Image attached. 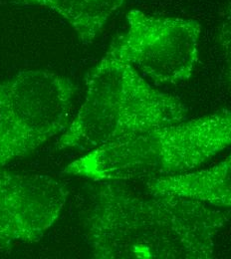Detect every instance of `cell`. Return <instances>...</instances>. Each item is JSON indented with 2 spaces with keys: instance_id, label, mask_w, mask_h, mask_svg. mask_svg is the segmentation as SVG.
I'll return each mask as SVG.
<instances>
[{
  "instance_id": "6da1fadb",
  "label": "cell",
  "mask_w": 231,
  "mask_h": 259,
  "mask_svg": "<svg viewBox=\"0 0 231 259\" xmlns=\"http://www.w3.org/2000/svg\"><path fill=\"white\" fill-rule=\"evenodd\" d=\"M230 220V209L177 195L143 197L104 183L85 229L95 258L208 259Z\"/></svg>"
},
{
  "instance_id": "7a4b0ae2",
  "label": "cell",
  "mask_w": 231,
  "mask_h": 259,
  "mask_svg": "<svg viewBox=\"0 0 231 259\" xmlns=\"http://www.w3.org/2000/svg\"><path fill=\"white\" fill-rule=\"evenodd\" d=\"M231 146V111L149 130L103 145L64 172L96 182L153 180L181 175Z\"/></svg>"
},
{
  "instance_id": "3957f363",
  "label": "cell",
  "mask_w": 231,
  "mask_h": 259,
  "mask_svg": "<svg viewBox=\"0 0 231 259\" xmlns=\"http://www.w3.org/2000/svg\"><path fill=\"white\" fill-rule=\"evenodd\" d=\"M182 102L154 89L135 68L107 55L86 78V97L59 149L93 150L133 135L183 122Z\"/></svg>"
},
{
  "instance_id": "277c9868",
  "label": "cell",
  "mask_w": 231,
  "mask_h": 259,
  "mask_svg": "<svg viewBox=\"0 0 231 259\" xmlns=\"http://www.w3.org/2000/svg\"><path fill=\"white\" fill-rule=\"evenodd\" d=\"M75 89L71 79L40 69L0 83V168L65 132Z\"/></svg>"
},
{
  "instance_id": "5b68a950",
  "label": "cell",
  "mask_w": 231,
  "mask_h": 259,
  "mask_svg": "<svg viewBox=\"0 0 231 259\" xmlns=\"http://www.w3.org/2000/svg\"><path fill=\"white\" fill-rule=\"evenodd\" d=\"M127 20V32L113 42L107 56L138 69L157 84H177L191 78L198 62V21L135 9Z\"/></svg>"
},
{
  "instance_id": "8992f818",
  "label": "cell",
  "mask_w": 231,
  "mask_h": 259,
  "mask_svg": "<svg viewBox=\"0 0 231 259\" xmlns=\"http://www.w3.org/2000/svg\"><path fill=\"white\" fill-rule=\"evenodd\" d=\"M68 194L50 176L0 171V248L39 241L60 217Z\"/></svg>"
},
{
  "instance_id": "52a82bcc",
  "label": "cell",
  "mask_w": 231,
  "mask_h": 259,
  "mask_svg": "<svg viewBox=\"0 0 231 259\" xmlns=\"http://www.w3.org/2000/svg\"><path fill=\"white\" fill-rule=\"evenodd\" d=\"M149 193L177 195L219 207H231V153L224 161L198 171L153 179Z\"/></svg>"
},
{
  "instance_id": "ba28073f",
  "label": "cell",
  "mask_w": 231,
  "mask_h": 259,
  "mask_svg": "<svg viewBox=\"0 0 231 259\" xmlns=\"http://www.w3.org/2000/svg\"><path fill=\"white\" fill-rule=\"evenodd\" d=\"M126 0H9L13 5L46 7L65 19L80 41L91 44Z\"/></svg>"
},
{
  "instance_id": "9c48e42d",
  "label": "cell",
  "mask_w": 231,
  "mask_h": 259,
  "mask_svg": "<svg viewBox=\"0 0 231 259\" xmlns=\"http://www.w3.org/2000/svg\"><path fill=\"white\" fill-rule=\"evenodd\" d=\"M218 43L224 61L226 82L231 91V0L225 6L221 16L218 32Z\"/></svg>"
}]
</instances>
